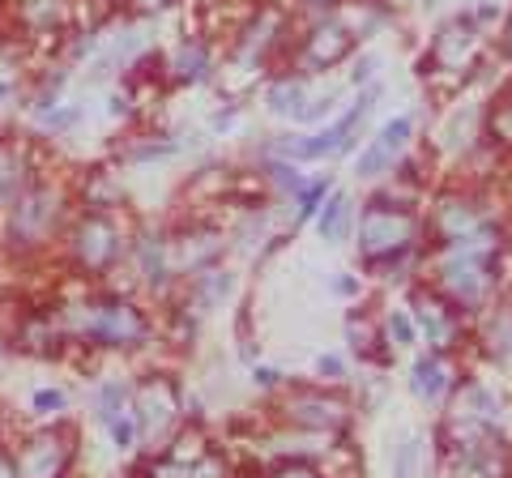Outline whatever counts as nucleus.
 Returning <instances> with one entry per match:
<instances>
[{
  "instance_id": "52",
  "label": "nucleus",
  "mask_w": 512,
  "mask_h": 478,
  "mask_svg": "<svg viewBox=\"0 0 512 478\" xmlns=\"http://www.w3.org/2000/svg\"><path fill=\"white\" fill-rule=\"evenodd\" d=\"M508 350H512V346H508Z\"/></svg>"
},
{
  "instance_id": "1",
  "label": "nucleus",
  "mask_w": 512,
  "mask_h": 478,
  "mask_svg": "<svg viewBox=\"0 0 512 478\" xmlns=\"http://www.w3.org/2000/svg\"><path fill=\"white\" fill-rule=\"evenodd\" d=\"M504 231L500 222H487L474 235H461L453 244H431L423 257V282L436 286L453 308L466 316H483L500 295V265H504Z\"/></svg>"
},
{
  "instance_id": "50",
  "label": "nucleus",
  "mask_w": 512,
  "mask_h": 478,
  "mask_svg": "<svg viewBox=\"0 0 512 478\" xmlns=\"http://www.w3.org/2000/svg\"><path fill=\"white\" fill-rule=\"evenodd\" d=\"M0 342H5V338H0Z\"/></svg>"
},
{
  "instance_id": "13",
  "label": "nucleus",
  "mask_w": 512,
  "mask_h": 478,
  "mask_svg": "<svg viewBox=\"0 0 512 478\" xmlns=\"http://www.w3.org/2000/svg\"><path fill=\"white\" fill-rule=\"evenodd\" d=\"M504 423V402L500 393L483 380H457L448 393V410L440 419L436 440H466V436H483V432H500Z\"/></svg>"
},
{
  "instance_id": "23",
  "label": "nucleus",
  "mask_w": 512,
  "mask_h": 478,
  "mask_svg": "<svg viewBox=\"0 0 512 478\" xmlns=\"http://www.w3.org/2000/svg\"><path fill=\"white\" fill-rule=\"evenodd\" d=\"M453 385H457V372H453V363H448V355H440V350H427V355H419L410 363V393L419 397V402L440 406V402H448Z\"/></svg>"
},
{
  "instance_id": "33",
  "label": "nucleus",
  "mask_w": 512,
  "mask_h": 478,
  "mask_svg": "<svg viewBox=\"0 0 512 478\" xmlns=\"http://www.w3.org/2000/svg\"><path fill=\"white\" fill-rule=\"evenodd\" d=\"M329 193H333V180H329V175H320V180H303V188L291 197V205H295V222L316 218Z\"/></svg>"
},
{
  "instance_id": "18",
  "label": "nucleus",
  "mask_w": 512,
  "mask_h": 478,
  "mask_svg": "<svg viewBox=\"0 0 512 478\" xmlns=\"http://www.w3.org/2000/svg\"><path fill=\"white\" fill-rule=\"evenodd\" d=\"M222 257H227V231L214 218H184L171 231V265L180 282L201 274V269L222 265Z\"/></svg>"
},
{
  "instance_id": "38",
  "label": "nucleus",
  "mask_w": 512,
  "mask_h": 478,
  "mask_svg": "<svg viewBox=\"0 0 512 478\" xmlns=\"http://www.w3.org/2000/svg\"><path fill=\"white\" fill-rule=\"evenodd\" d=\"M107 432H111V444H116V453H133L137 444H141V436H137V423H133V414H116L111 423H103Z\"/></svg>"
},
{
  "instance_id": "17",
  "label": "nucleus",
  "mask_w": 512,
  "mask_h": 478,
  "mask_svg": "<svg viewBox=\"0 0 512 478\" xmlns=\"http://www.w3.org/2000/svg\"><path fill=\"white\" fill-rule=\"evenodd\" d=\"M355 47H359V39L350 35L333 13H320V18L291 43V69L303 73V77L329 73V69H338L342 60H350Z\"/></svg>"
},
{
  "instance_id": "35",
  "label": "nucleus",
  "mask_w": 512,
  "mask_h": 478,
  "mask_svg": "<svg viewBox=\"0 0 512 478\" xmlns=\"http://www.w3.org/2000/svg\"><path fill=\"white\" fill-rule=\"evenodd\" d=\"M239 478H325L312 461H274V466H248Z\"/></svg>"
},
{
  "instance_id": "4",
  "label": "nucleus",
  "mask_w": 512,
  "mask_h": 478,
  "mask_svg": "<svg viewBox=\"0 0 512 478\" xmlns=\"http://www.w3.org/2000/svg\"><path fill=\"white\" fill-rule=\"evenodd\" d=\"M359 261L367 274H380L389 265H402V261H419L423 248H427V222L419 205H406V201H393V197H372L363 201L359 210Z\"/></svg>"
},
{
  "instance_id": "25",
  "label": "nucleus",
  "mask_w": 512,
  "mask_h": 478,
  "mask_svg": "<svg viewBox=\"0 0 512 478\" xmlns=\"http://www.w3.org/2000/svg\"><path fill=\"white\" fill-rule=\"evenodd\" d=\"M35 150L18 137H0V210L35 180Z\"/></svg>"
},
{
  "instance_id": "3",
  "label": "nucleus",
  "mask_w": 512,
  "mask_h": 478,
  "mask_svg": "<svg viewBox=\"0 0 512 478\" xmlns=\"http://www.w3.org/2000/svg\"><path fill=\"white\" fill-rule=\"evenodd\" d=\"M491 56V35L487 22H478L474 13H457L436 26L427 52H423V82L436 99H453L470 82H478V73L487 69Z\"/></svg>"
},
{
  "instance_id": "31",
  "label": "nucleus",
  "mask_w": 512,
  "mask_h": 478,
  "mask_svg": "<svg viewBox=\"0 0 512 478\" xmlns=\"http://www.w3.org/2000/svg\"><path fill=\"white\" fill-rule=\"evenodd\" d=\"M483 146H487L491 154L512 158V94L495 99V103L483 111Z\"/></svg>"
},
{
  "instance_id": "49",
  "label": "nucleus",
  "mask_w": 512,
  "mask_h": 478,
  "mask_svg": "<svg viewBox=\"0 0 512 478\" xmlns=\"http://www.w3.org/2000/svg\"><path fill=\"white\" fill-rule=\"evenodd\" d=\"M9 94H13V86H9V82H0V103H5Z\"/></svg>"
},
{
  "instance_id": "8",
  "label": "nucleus",
  "mask_w": 512,
  "mask_h": 478,
  "mask_svg": "<svg viewBox=\"0 0 512 478\" xmlns=\"http://www.w3.org/2000/svg\"><path fill=\"white\" fill-rule=\"evenodd\" d=\"M269 419L303 432H325L346 436L355 423V397L342 393L338 385H282L278 397L269 402Z\"/></svg>"
},
{
  "instance_id": "37",
  "label": "nucleus",
  "mask_w": 512,
  "mask_h": 478,
  "mask_svg": "<svg viewBox=\"0 0 512 478\" xmlns=\"http://www.w3.org/2000/svg\"><path fill=\"white\" fill-rule=\"evenodd\" d=\"M419 466H423V440L406 436L402 449L393 457V478H419Z\"/></svg>"
},
{
  "instance_id": "14",
  "label": "nucleus",
  "mask_w": 512,
  "mask_h": 478,
  "mask_svg": "<svg viewBox=\"0 0 512 478\" xmlns=\"http://www.w3.org/2000/svg\"><path fill=\"white\" fill-rule=\"evenodd\" d=\"M423 222H427V244H453V239L474 235L478 227H487V222H495V214L487 210L483 193H474V188H457V184H448V188H440V193L431 197Z\"/></svg>"
},
{
  "instance_id": "42",
  "label": "nucleus",
  "mask_w": 512,
  "mask_h": 478,
  "mask_svg": "<svg viewBox=\"0 0 512 478\" xmlns=\"http://www.w3.org/2000/svg\"><path fill=\"white\" fill-rule=\"evenodd\" d=\"M128 5H133V13H141V18H154V13L175 9L180 0H128Z\"/></svg>"
},
{
  "instance_id": "44",
  "label": "nucleus",
  "mask_w": 512,
  "mask_h": 478,
  "mask_svg": "<svg viewBox=\"0 0 512 478\" xmlns=\"http://www.w3.org/2000/svg\"><path fill=\"white\" fill-rule=\"evenodd\" d=\"M252 380H256L261 389H282V372H278V368H256Z\"/></svg>"
},
{
  "instance_id": "45",
  "label": "nucleus",
  "mask_w": 512,
  "mask_h": 478,
  "mask_svg": "<svg viewBox=\"0 0 512 478\" xmlns=\"http://www.w3.org/2000/svg\"><path fill=\"white\" fill-rule=\"evenodd\" d=\"M500 56L512 60V13L504 18V30H500Z\"/></svg>"
},
{
  "instance_id": "34",
  "label": "nucleus",
  "mask_w": 512,
  "mask_h": 478,
  "mask_svg": "<svg viewBox=\"0 0 512 478\" xmlns=\"http://www.w3.org/2000/svg\"><path fill=\"white\" fill-rule=\"evenodd\" d=\"M380 325H384V342H389V350H406V346L419 342V329H414L410 312H389V316H380Z\"/></svg>"
},
{
  "instance_id": "22",
  "label": "nucleus",
  "mask_w": 512,
  "mask_h": 478,
  "mask_svg": "<svg viewBox=\"0 0 512 478\" xmlns=\"http://www.w3.org/2000/svg\"><path fill=\"white\" fill-rule=\"evenodd\" d=\"M235 291V274L231 269H201V274H192L180 282V304L175 308H184L192 321H201V316H210L214 308H222V299H227Z\"/></svg>"
},
{
  "instance_id": "10",
  "label": "nucleus",
  "mask_w": 512,
  "mask_h": 478,
  "mask_svg": "<svg viewBox=\"0 0 512 478\" xmlns=\"http://www.w3.org/2000/svg\"><path fill=\"white\" fill-rule=\"evenodd\" d=\"M128 414H133V423H137L141 444H146L150 453L163 449V444L188 423L180 380H175L171 372H146L133 385V397H128Z\"/></svg>"
},
{
  "instance_id": "11",
  "label": "nucleus",
  "mask_w": 512,
  "mask_h": 478,
  "mask_svg": "<svg viewBox=\"0 0 512 478\" xmlns=\"http://www.w3.org/2000/svg\"><path fill=\"white\" fill-rule=\"evenodd\" d=\"M9 453L18 478H69L77 466V427L52 419L35 432H22Z\"/></svg>"
},
{
  "instance_id": "7",
  "label": "nucleus",
  "mask_w": 512,
  "mask_h": 478,
  "mask_svg": "<svg viewBox=\"0 0 512 478\" xmlns=\"http://www.w3.org/2000/svg\"><path fill=\"white\" fill-rule=\"evenodd\" d=\"M282 60H291V13L278 9V5H256V13L244 22V30L227 43V69H222V77H239V90H248L256 77H261L265 69L282 65Z\"/></svg>"
},
{
  "instance_id": "32",
  "label": "nucleus",
  "mask_w": 512,
  "mask_h": 478,
  "mask_svg": "<svg viewBox=\"0 0 512 478\" xmlns=\"http://www.w3.org/2000/svg\"><path fill=\"white\" fill-rule=\"evenodd\" d=\"M128 397H133V385H128V380H103L99 393H94V419L111 423L116 414L128 410Z\"/></svg>"
},
{
  "instance_id": "51",
  "label": "nucleus",
  "mask_w": 512,
  "mask_h": 478,
  "mask_svg": "<svg viewBox=\"0 0 512 478\" xmlns=\"http://www.w3.org/2000/svg\"><path fill=\"white\" fill-rule=\"evenodd\" d=\"M508 244H512V239H508Z\"/></svg>"
},
{
  "instance_id": "36",
  "label": "nucleus",
  "mask_w": 512,
  "mask_h": 478,
  "mask_svg": "<svg viewBox=\"0 0 512 478\" xmlns=\"http://www.w3.org/2000/svg\"><path fill=\"white\" fill-rule=\"evenodd\" d=\"M171 154H175V141H167V137H146L141 146L120 150V163H154V158H171Z\"/></svg>"
},
{
  "instance_id": "39",
  "label": "nucleus",
  "mask_w": 512,
  "mask_h": 478,
  "mask_svg": "<svg viewBox=\"0 0 512 478\" xmlns=\"http://www.w3.org/2000/svg\"><path fill=\"white\" fill-rule=\"evenodd\" d=\"M64 406H69V393L64 389H35V397H30V410L39 414V419H60L64 414Z\"/></svg>"
},
{
  "instance_id": "43",
  "label": "nucleus",
  "mask_w": 512,
  "mask_h": 478,
  "mask_svg": "<svg viewBox=\"0 0 512 478\" xmlns=\"http://www.w3.org/2000/svg\"><path fill=\"white\" fill-rule=\"evenodd\" d=\"M372 73H376V56H363L355 65V73H350V86H367L372 82Z\"/></svg>"
},
{
  "instance_id": "21",
  "label": "nucleus",
  "mask_w": 512,
  "mask_h": 478,
  "mask_svg": "<svg viewBox=\"0 0 512 478\" xmlns=\"http://www.w3.org/2000/svg\"><path fill=\"white\" fill-rule=\"evenodd\" d=\"M128 265H133L137 282L154 295H167L180 274L171 265V235L167 231H150V227H137L133 231V248H128Z\"/></svg>"
},
{
  "instance_id": "9",
  "label": "nucleus",
  "mask_w": 512,
  "mask_h": 478,
  "mask_svg": "<svg viewBox=\"0 0 512 478\" xmlns=\"http://www.w3.org/2000/svg\"><path fill=\"white\" fill-rule=\"evenodd\" d=\"M137 478H231V457L201 423H184L163 449L141 457Z\"/></svg>"
},
{
  "instance_id": "20",
  "label": "nucleus",
  "mask_w": 512,
  "mask_h": 478,
  "mask_svg": "<svg viewBox=\"0 0 512 478\" xmlns=\"http://www.w3.org/2000/svg\"><path fill=\"white\" fill-rule=\"evenodd\" d=\"M410 141H414V116H410V111H406V116L384 120L376 129V137H367V146L359 150L355 175H359V180H380V175H389L406 158Z\"/></svg>"
},
{
  "instance_id": "24",
  "label": "nucleus",
  "mask_w": 512,
  "mask_h": 478,
  "mask_svg": "<svg viewBox=\"0 0 512 478\" xmlns=\"http://www.w3.org/2000/svg\"><path fill=\"white\" fill-rule=\"evenodd\" d=\"M167 77L175 86H201L214 77V43L197 35V39H184L175 43V52L167 56Z\"/></svg>"
},
{
  "instance_id": "5",
  "label": "nucleus",
  "mask_w": 512,
  "mask_h": 478,
  "mask_svg": "<svg viewBox=\"0 0 512 478\" xmlns=\"http://www.w3.org/2000/svg\"><path fill=\"white\" fill-rule=\"evenodd\" d=\"M73 184L35 175L18 197L5 205V244L18 257H43L52 244H60L64 227L73 218Z\"/></svg>"
},
{
  "instance_id": "6",
  "label": "nucleus",
  "mask_w": 512,
  "mask_h": 478,
  "mask_svg": "<svg viewBox=\"0 0 512 478\" xmlns=\"http://www.w3.org/2000/svg\"><path fill=\"white\" fill-rule=\"evenodd\" d=\"M133 218L124 210H77L60 235L64 265L86 282H103L124 269L133 248Z\"/></svg>"
},
{
  "instance_id": "28",
  "label": "nucleus",
  "mask_w": 512,
  "mask_h": 478,
  "mask_svg": "<svg viewBox=\"0 0 512 478\" xmlns=\"http://www.w3.org/2000/svg\"><path fill=\"white\" fill-rule=\"evenodd\" d=\"M346 342H350V350H355L359 359H372V363H384V359H389L384 325H380V316H372L367 308H359V312H350V316H346Z\"/></svg>"
},
{
  "instance_id": "47",
  "label": "nucleus",
  "mask_w": 512,
  "mask_h": 478,
  "mask_svg": "<svg viewBox=\"0 0 512 478\" xmlns=\"http://www.w3.org/2000/svg\"><path fill=\"white\" fill-rule=\"evenodd\" d=\"M0 478H18V466H13V453L0 449Z\"/></svg>"
},
{
  "instance_id": "16",
  "label": "nucleus",
  "mask_w": 512,
  "mask_h": 478,
  "mask_svg": "<svg viewBox=\"0 0 512 478\" xmlns=\"http://www.w3.org/2000/svg\"><path fill=\"white\" fill-rule=\"evenodd\" d=\"M414 329L419 338H427V350H440V355H453V350L466 346V312L453 308L448 299L436 291V286H410V308Z\"/></svg>"
},
{
  "instance_id": "48",
  "label": "nucleus",
  "mask_w": 512,
  "mask_h": 478,
  "mask_svg": "<svg viewBox=\"0 0 512 478\" xmlns=\"http://www.w3.org/2000/svg\"><path fill=\"white\" fill-rule=\"evenodd\" d=\"M355 278H338V282H333V291H338V295H355Z\"/></svg>"
},
{
  "instance_id": "41",
  "label": "nucleus",
  "mask_w": 512,
  "mask_h": 478,
  "mask_svg": "<svg viewBox=\"0 0 512 478\" xmlns=\"http://www.w3.org/2000/svg\"><path fill=\"white\" fill-rule=\"evenodd\" d=\"M316 376H320V385H342L346 363H342L338 355H320V359H316Z\"/></svg>"
},
{
  "instance_id": "19",
  "label": "nucleus",
  "mask_w": 512,
  "mask_h": 478,
  "mask_svg": "<svg viewBox=\"0 0 512 478\" xmlns=\"http://www.w3.org/2000/svg\"><path fill=\"white\" fill-rule=\"evenodd\" d=\"M5 22L26 43H56L77 22V0H5Z\"/></svg>"
},
{
  "instance_id": "46",
  "label": "nucleus",
  "mask_w": 512,
  "mask_h": 478,
  "mask_svg": "<svg viewBox=\"0 0 512 478\" xmlns=\"http://www.w3.org/2000/svg\"><path fill=\"white\" fill-rule=\"evenodd\" d=\"M235 116H239V107L231 103L227 111H218V116H214V129H218V133H227V129H231V124H235Z\"/></svg>"
},
{
  "instance_id": "12",
  "label": "nucleus",
  "mask_w": 512,
  "mask_h": 478,
  "mask_svg": "<svg viewBox=\"0 0 512 478\" xmlns=\"http://www.w3.org/2000/svg\"><path fill=\"white\" fill-rule=\"evenodd\" d=\"M372 107H376V90L367 86V90H359V99L350 103L333 124H325L320 133H312V137H291V133L278 137V141H274V154L286 158V163H316V158H338V154H346L350 146H355V137H359V129H363V120L372 116Z\"/></svg>"
},
{
  "instance_id": "40",
  "label": "nucleus",
  "mask_w": 512,
  "mask_h": 478,
  "mask_svg": "<svg viewBox=\"0 0 512 478\" xmlns=\"http://www.w3.org/2000/svg\"><path fill=\"white\" fill-rule=\"evenodd\" d=\"M338 94L342 90H325V94H312V99L308 103H303V111H299V124H312V120H320V116H329V111H333V103H338Z\"/></svg>"
},
{
  "instance_id": "15",
  "label": "nucleus",
  "mask_w": 512,
  "mask_h": 478,
  "mask_svg": "<svg viewBox=\"0 0 512 478\" xmlns=\"http://www.w3.org/2000/svg\"><path fill=\"white\" fill-rule=\"evenodd\" d=\"M444 478H512V449L500 432L440 440Z\"/></svg>"
},
{
  "instance_id": "29",
  "label": "nucleus",
  "mask_w": 512,
  "mask_h": 478,
  "mask_svg": "<svg viewBox=\"0 0 512 478\" xmlns=\"http://www.w3.org/2000/svg\"><path fill=\"white\" fill-rule=\"evenodd\" d=\"M350 227H355V197L338 188V193H329L325 205H320L316 231L325 244H342V239H350Z\"/></svg>"
},
{
  "instance_id": "27",
  "label": "nucleus",
  "mask_w": 512,
  "mask_h": 478,
  "mask_svg": "<svg viewBox=\"0 0 512 478\" xmlns=\"http://www.w3.org/2000/svg\"><path fill=\"white\" fill-rule=\"evenodd\" d=\"M73 201L77 210H124V188L111 171L90 167L86 175L73 180Z\"/></svg>"
},
{
  "instance_id": "30",
  "label": "nucleus",
  "mask_w": 512,
  "mask_h": 478,
  "mask_svg": "<svg viewBox=\"0 0 512 478\" xmlns=\"http://www.w3.org/2000/svg\"><path fill=\"white\" fill-rule=\"evenodd\" d=\"M308 99H312V90H308V77L303 73H282L278 82L265 90V107L274 111V116H291V120L299 116Z\"/></svg>"
},
{
  "instance_id": "2",
  "label": "nucleus",
  "mask_w": 512,
  "mask_h": 478,
  "mask_svg": "<svg viewBox=\"0 0 512 478\" xmlns=\"http://www.w3.org/2000/svg\"><path fill=\"white\" fill-rule=\"evenodd\" d=\"M56 321L64 329L69 346L86 350H141L154 342L150 312L133 295L116 291H86L77 299H52Z\"/></svg>"
},
{
  "instance_id": "26",
  "label": "nucleus",
  "mask_w": 512,
  "mask_h": 478,
  "mask_svg": "<svg viewBox=\"0 0 512 478\" xmlns=\"http://www.w3.org/2000/svg\"><path fill=\"white\" fill-rule=\"evenodd\" d=\"M440 150L453 154V158H466L474 146H483V107L474 103H461L448 111V120L440 124Z\"/></svg>"
}]
</instances>
